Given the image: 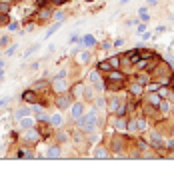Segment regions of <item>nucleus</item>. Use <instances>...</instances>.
I'll use <instances>...</instances> for the list:
<instances>
[{
    "mask_svg": "<svg viewBox=\"0 0 174 176\" xmlns=\"http://www.w3.org/2000/svg\"><path fill=\"white\" fill-rule=\"evenodd\" d=\"M94 122H96V110L88 112L84 118H80V126H84L86 130H92V128H94Z\"/></svg>",
    "mask_w": 174,
    "mask_h": 176,
    "instance_id": "obj_1",
    "label": "nucleus"
},
{
    "mask_svg": "<svg viewBox=\"0 0 174 176\" xmlns=\"http://www.w3.org/2000/svg\"><path fill=\"white\" fill-rule=\"evenodd\" d=\"M60 156V148L58 146H50L48 152H46V158H58Z\"/></svg>",
    "mask_w": 174,
    "mask_h": 176,
    "instance_id": "obj_2",
    "label": "nucleus"
},
{
    "mask_svg": "<svg viewBox=\"0 0 174 176\" xmlns=\"http://www.w3.org/2000/svg\"><path fill=\"white\" fill-rule=\"evenodd\" d=\"M82 110H84V108H82V104H80V102H76L74 106H72V114H74V118H82Z\"/></svg>",
    "mask_w": 174,
    "mask_h": 176,
    "instance_id": "obj_3",
    "label": "nucleus"
},
{
    "mask_svg": "<svg viewBox=\"0 0 174 176\" xmlns=\"http://www.w3.org/2000/svg\"><path fill=\"white\" fill-rule=\"evenodd\" d=\"M70 106V96H60L58 98V108H68Z\"/></svg>",
    "mask_w": 174,
    "mask_h": 176,
    "instance_id": "obj_4",
    "label": "nucleus"
},
{
    "mask_svg": "<svg viewBox=\"0 0 174 176\" xmlns=\"http://www.w3.org/2000/svg\"><path fill=\"white\" fill-rule=\"evenodd\" d=\"M22 98L26 100V102L36 104V94H34V92H30V90H26V92H24V94H22Z\"/></svg>",
    "mask_w": 174,
    "mask_h": 176,
    "instance_id": "obj_5",
    "label": "nucleus"
},
{
    "mask_svg": "<svg viewBox=\"0 0 174 176\" xmlns=\"http://www.w3.org/2000/svg\"><path fill=\"white\" fill-rule=\"evenodd\" d=\"M30 110H32V108H20V110L14 112V116H16V118H24L26 114H30Z\"/></svg>",
    "mask_w": 174,
    "mask_h": 176,
    "instance_id": "obj_6",
    "label": "nucleus"
},
{
    "mask_svg": "<svg viewBox=\"0 0 174 176\" xmlns=\"http://www.w3.org/2000/svg\"><path fill=\"white\" fill-rule=\"evenodd\" d=\"M58 28H60V24H52V26H50V28H48V30H46V36H44V38H46V40H48V38H50V36H52V34H54V32H56V30H58Z\"/></svg>",
    "mask_w": 174,
    "mask_h": 176,
    "instance_id": "obj_7",
    "label": "nucleus"
},
{
    "mask_svg": "<svg viewBox=\"0 0 174 176\" xmlns=\"http://www.w3.org/2000/svg\"><path fill=\"white\" fill-rule=\"evenodd\" d=\"M20 120H22V122H20V124H22V128H32V126H34V120H32V118H20Z\"/></svg>",
    "mask_w": 174,
    "mask_h": 176,
    "instance_id": "obj_8",
    "label": "nucleus"
},
{
    "mask_svg": "<svg viewBox=\"0 0 174 176\" xmlns=\"http://www.w3.org/2000/svg\"><path fill=\"white\" fill-rule=\"evenodd\" d=\"M38 48H40V42H34V44H32V46H30V48H28V50H26V52H24V56H26V58H28V56H30V54H32V52H36V50H38Z\"/></svg>",
    "mask_w": 174,
    "mask_h": 176,
    "instance_id": "obj_9",
    "label": "nucleus"
},
{
    "mask_svg": "<svg viewBox=\"0 0 174 176\" xmlns=\"http://www.w3.org/2000/svg\"><path fill=\"white\" fill-rule=\"evenodd\" d=\"M94 156H96V158H106V156H108V154H106V150H104V148H96Z\"/></svg>",
    "mask_w": 174,
    "mask_h": 176,
    "instance_id": "obj_10",
    "label": "nucleus"
},
{
    "mask_svg": "<svg viewBox=\"0 0 174 176\" xmlns=\"http://www.w3.org/2000/svg\"><path fill=\"white\" fill-rule=\"evenodd\" d=\"M26 138H28V140H38V138H40V134H38L36 130H32V132L26 134Z\"/></svg>",
    "mask_w": 174,
    "mask_h": 176,
    "instance_id": "obj_11",
    "label": "nucleus"
},
{
    "mask_svg": "<svg viewBox=\"0 0 174 176\" xmlns=\"http://www.w3.org/2000/svg\"><path fill=\"white\" fill-rule=\"evenodd\" d=\"M108 62H110V66H112V68H118V64H120V58H118V56H114L112 60H108Z\"/></svg>",
    "mask_w": 174,
    "mask_h": 176,
    "instance_id": "obj_12",
    "label": "nucleus"
},
{
    "mask_svg": "<svg viewBox=\"0 0 174 176\" xmlns=\"http://www.w3.org/2000/svg\"><path fill=\"white\" fill-rule=\"evenodd\" d=\"M50 122H52V124H60L62 122V116L60 114H54L52 118H50Z\"/></svg>",
    "mask_w": 174,
    "mask_h": 176,
    "instance_id": "obj_13",
    "label": "nucleus"
},
{
    "mask_svg": "<svg viewBox=\"0 0 174 176\" xmlns=\"http://www.w3.org/2000/svg\"><path fill=\"white\" fill-rule=\"evenodd\" d=\"M110 78H114V80H122L124 76H122L120 72H110Z\"/></svg>",
    "mask_w": 174,
    "mask_h": 176,
    "instance_id": "obj_14",
    "label": "nucleus"
},
{
    "mask_svg": "<svg viewBox=\"0 0 174 176\" xmlns=\"http://www.w3.org/2000/svg\"><path fill=\"white\" fill-rule=\"evenodd\" d=\"M108 106H110V110H116V108H118V102H116V98H112V100H110V104H108Z\"/></svg>",
    "mask_w": 174,
    "mask_h": 176,
    "instance_id": "obj_15",
    "label": "nucleus"
},
{
    "mask_svg": "<svg viewBox=\"0 0 174 176\" xmlns=\"http://www.w3.org/2000/svg\"><path fill=\"white\" fill-rule=\"evenodd\" d=\"M86 60H88V54H86V52L78 54V62H86Z\"/></svg>",
    "mask_w": 174,
    "mask_h": 176,
    "instance_id": "obj_16",
    "label": "nucleus"
},
{
    "mask_svg": "<svg viewBox=\"0 0 174 176\" xmlns=\"http://www.w3.org/2000/svg\"><path fill=\"white\" fill-rule=\"evenodd\" d=\"M136 128H138V126H136V122H130V124H128V126H126V130H130V132H134V130H136Z\"/></svg>",
    "mask_w": 174,
    "mask_h": 176,
    "instance_id": "obj_17",
    "label": "nucleus"
},
{
    "mask_svg": "<svg viewBox=\"0 0 174 176\" xmlns=\"http://www.w3.org/2000/svg\"><path fill=\"white\" fill-rule=\"evenodd\" d=\"M84 44L92 46V44H94V38H92V36H86V38H84Z\"/></svg>",
    "mask_w": 174,
    "mask_h": 176,
    "instance_id": "obj_18",
    "label": "nucleus"
},
{
    "mask_svg": "<svg viewBox=\"0 0 174 176\" xmlns=\"http://www.w3.org/2000/svg\"><path fill=\"white\" fill-rule=\"evenodd\" d=\"M116 126L120 128V130H126V124H124V120H118V122H116Z\"/></svg>",
    "mask_w": 174,
    "mask_h": 176,
    "instance_id": "obj_19",
    "label": "nucleus"
},
{
    "mask_svg": "<svg viewBox=\"0 0 174 176\" xmlns=\"http://www.w3.org/2000/svg\"><path fill=\"white\" fill-rule=\"evenodd\" d=\"M100 68H102V70H110L112 66H110V62H102V64H100Z\"/></svg>",
    "mask_w": 174,
    "mask_h": 176,
    "instance_id": "obj_20",
    "label": "nucleus"
},
{
    "mask_svg": "<svg viewBox=\"0 0 174 176\" xmlns=\"http://www.w3.org/2000/svg\"><path fill=\"white\" fill-rule=\"evenodd\" d=\"M14 50H16V46H10V48L6 50V56H12V54H14Z\"/></svg>",
    "mask_w": 174,
    "mask_h": 176,
    "instance_id": "obj_21",
    "label": "nucleus"
},
{
    "mask_svg": "<svg viewBox=\"0 0 174 176\" xmlns=\"http://www.w3.org/2000/svg\"><path fill=\"white\" fill-rule=\"evenodd\" d=\"M90 80H92V82L98 80V72H90Z\"/></svg>",
    "mask_w": 174,
    "mask_h": 176,
    "instance_id": "obj_22",
    "label": "nucleus"
},
{
    "mask_svg": "<svg viewBox=\"0 0 174 176\" xmlns=\"http://www.w3.org/2000/svg\"><path fill=\"white\" fill-rule=\"evenodd\" d=\"M8 28H10V30H16V28H18V22H10V24H8Z\"/></svg>",
    "mask_w": 174,
    "mask_h": 176,
    "instance_id": "obj_23",
    "label": "nucleus"
},
{
    "mask_svg": "<svg viewBox=\"0 0 174 176\" xmlns=\"http://www.w3.org/2000/svg\"><path fill=\"white\" fill-rule=\"evenodd\" d=\"M54 18H56V20H62V18H64V14H62V12H56V14H54Z\"/></svg>",
    "mask_w": 174,
    "mask_h": 176,
    "instance_id": "obj_24",
    "label": "nucleus"
},
{
    "mask_svg": "<svg viewBox=\"0 0 174 176\" xmlns=\"http://www.w3.org/2000/svg\"><path fill=\"white\" fill-rule=\"evenodd\" d=\"M136 126L140 128V130H142V128H146V124H144V122H142V120H138V122H136Z\"/></svg>",
    "mask_w": 174,
    "mask_h": 176,
    "instance_id": "obj_25",
    "label": "nucleus"
},
{
    "mask_svg": "<svg viewBox=\"0 0 174 176\" xmlns=\"http://www.w3.org/2000/svg\"><path fill=\"white\" fill-rule=\"evenodd\" d=\"M6 104H8V98H2V100H0V108L6 106Z\"/></svg>",
    "mask_w": 174,
    "mask_h": 176,
    "instance_id": "obj_26",
    "label": "nucleus"
},
{
    "mask_svg": "<svg viewBox=\"0 0 174 176\" xmlns=\"http://www.w3.org/2000/svg\"><path fill=\"white\" fill-rule=\"evenodd\" d=\"M54 2H56V4H62V2H64V0H54Z\"/></svg>",
    "mask_w": 174,
    "mask_h": 176,
    "instance_id": "obj_27",
    "label": "nucleus"
},
{
    "mask_svg": "<svg viewBox=\"0 0 174 176\" xmlns=\"http://www.w3.org/2000/svg\"><path fill=\"white\" fill-rule=\"evenodd\" d=\"M126 2H130V0H122V4H126Z\"/></svg>",
    "mask_w": 174,
    "mask_h": 176,
    "instance_id": "obj_28",
    "label": "nucleus"
}]
</instances>
